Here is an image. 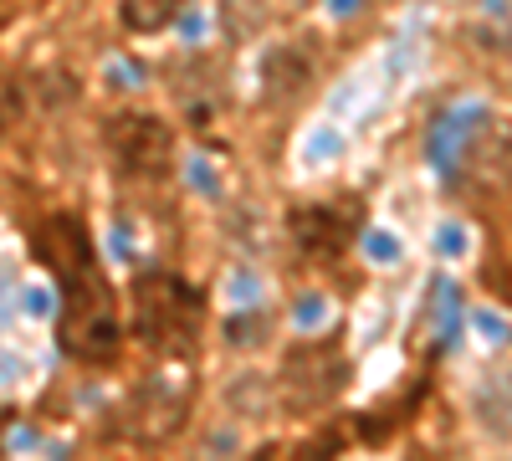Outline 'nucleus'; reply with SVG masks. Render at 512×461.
I'll return each instance as SVG.
<instances>
[{
	"mask_svg": "<svg viewBox=\"0 0 512 461\" xmlns=\"http://www.w3.org/2000/svg\"><path fill=\"white\" fill-rule=\"evenodd\" d=\"M251 405V410H267V400H272V390H267V380L262 374H246V380H236L231 390H226V405Z\"/></svg>",
	"mask_w": 512,
	"mask_h": 461,
	"instance_id": "obj_9",
	"label": "nucleus"
},
{
	"mask_svg": "<svg viewBox=\"0 0 512 461\" xmlns=\"http://www.w3.org/2000/svg\"><path fill=\"white\" fill-rule=\"evenodd\" d=\"M185 6H190V0H123L118 21H123L128 31H139V36H154V31H164V26H175V21L185 16Z\"/></svg>",
	"mask_w": 512,
	"mask_h": 461,
	"instance_id": "obj_8",
	"label": "nucleus"
},
{
	"mask_svg": "<svg viewBox=\"0 0 512 461\" xmlns=\"http://www.w3.org/2000/svg\"><path fill=\"white\" fill-rule=\"evenodd\" d=\"M134 308H139V328L149 333V339L190 333V323H195V298H190L180 282H169V277H144Z\"/></svg>",
	"mask_w": 512,
	"mask_h": 461,
	"instance_id": "obj_4",
	"label": "nucleus"
},
{
	"mask_svg": "<svg viewBox=\"0 0 512 461\" xmlns=\"http://www.w3.org/2000/svg\"><path fill=\"white\" fill-rule=\"evenodd\" d=\"M108 154L118 164V175L159 180L169 170V159H175V134L154 113H118L108 118Z\"/></svg>",
	"mask_w": 512,
	"mask_h": 461,
	"instance_id": "obj_1",
	"label": "nucleus"
},
{
	"mask_svg": "<svg viewBox=\"0 0 512 461\" xmlns=\"http://www.w3.org/2000/svg\"><path fill=\"white\" fill-rule=\"evenodd\" d=\"M139 436L144 441H169L180 426H185V415H190V380L180 369H169V374H154V380L144 385L139 405Z\"/></svg>",
	"mask_w": 512,
	"mask_h": 461,
	"instance_id": "obj_3",
	"label": "nucleus"
},
{
	"mask_svg": "<svg viewBox=\"0 0 512 461\" xmlns=\"http://www.w3.org/2000/svg\"><path fill=\"white\" fill-rule=\"evenodd\" d=\"M466 170L492 185L512 180V123H482L472 149H466Z\"/></svg>",
	"mask_w": 512,
	"mask_h": 461,
	"instance_id": "obj_7",
	"label": "nucleus"
},
{
	"mask_svg": "<svg viewBox=\"0 0 512 461\" xmlns=\"http://www.w3.org/2000/svg\"><path fill=\"white\" fill-rule=\"evenodd\" d=\"M313 52L308 47H297V41H292V47H272L267 57H262V88H267V98H303L308 88H313Z\"/></svg>",
	"mask_w": 512,
	"mask_h": 461,
	"instance_id": "obj_6",
	"label": "nucleus"
},
{
	"mask_svg": "<svg viewBox=\"0 0 512 461\" xmlns=\"http://www.w3.org/2000/svg\"><path fill=\"white\" fill-rule=\"evenodd\" d=\"M344 374H349V364L333 344H303L282 364V395L292 405H303V410H318L344 390Z\"/></svg>",
	"mask_w": 512,
	"mask_h": 461,
	"instance_id": "obj_2",
	"label": "nucleus"
},
{
	"mask_svg": "<svg viewBox=\"0 0 512 461\" xmlns=\"http://www.w3.org/2000/svg\"><path fill=\"white\" fill-rule=\"evenodd\" d=\"M36 246L47 251V262H52V272L67 282V277H82V272H93V251H88V231H82L77 221H67V216H57V221H47L36 231Z\"/></svg>",
	"mask_w": 512,
	"mask_h": 461,
	"instance_id": "obj_5",
	"label": "nucleus"
}]
</instances>
